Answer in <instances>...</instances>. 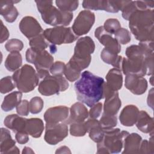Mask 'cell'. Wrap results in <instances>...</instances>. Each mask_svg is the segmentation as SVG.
I'll return each mask as SVG.
<instances>
[{
    "label": "cell",
    "instance_id": "1",
    "mask_svg": "<svg viewBox=\"0 0 154 154\" xmlns=\"http://www.w3.org/2000/svg\"><path fill=\"white\" fill-rule=\"evenodd\" d=\"M125 54L126 58L123 57L121 64V69L125 75H153V53L146 54L138 45H133L126 48Z\"/></svg>",
    "mask_w": 154,
    "mask_h": 154
},
{
    "label": "cell",
    "instance_id": "2",
    "mask_svg": "<svg viewBox=\"0 0 154 154\" xmlns=\"http://www.w3.org/2000/svg\"><path fill=\"white\" fill-rule=\"evenodd\" d=\"M104 84L102 78L87 70L83 72L80 79L75 83L77 99L91 108L103 99Z\"/></svg>",
    "mask_w": 154,
    "mask_h": 154
},
{
    "label": "cell",
    "instance_id": "3",
    "mask_svg": "<svg viewBox=\"0 0 154 154\" xmlns=\"http://www.w3.org/2000/svg\"><path fill=\"white\" fill-rule=\"evenodd\" d=\"M128 20L129 27L137 40L153 41V9L139 8L131 15Z\"/></svg>",
    "mask_w": 154,
    "mask_h": 154
},
{
    "label": "cell",
    "instance_id": "4",
    "mask_svg": "<svg viewBox=\"0 0 154 154\" xmlns=\"http://www.w3.org/2000/svg\"><path fill=\"white\" fill-rule=\"evenodd\" d=\"M35 2L43 20L48 25L66 26L69 25L73 19V13L58 9L53 5L52 1H35Z\"/></svg>",
    "mask_w": 154,
    "mask_h": 154
},
{
    "label": "cell",
    "instance_id": "5",
    "mask_svg": "<svg viewBox=\"0 0 154 154\" xmlns=\"http://www.w3.org/2000/svg\"><path fill=\"white\" fill-rule=\"evenodd\" d=\"M95 50L94 41L89 36L79 38L74 48V54L68 64L81 72L88 67L91 60V54Z\"/></svg>",
    "mask_w": 154,
    "mask_h": 154
},
{
    "label": "cell",
    "instance_id": "6",
    "mask_svg": "<svg viewBox=\"0 0 154 154\" xmlns=\"http://www.w3.org/2000/svg\"><path fill=\"white\" fill-rule=\"evenodd\" d=\"M129 133L120 131L119 128H111L104 130L101 141L97 143V153H118L123 147L125 137Z\"/></svg>",
    "mask_w": 154,
    "mask_h": 154
},
{
    "label": "cell",
    "instance_id": "7",
    "mask_svg": "<svg viewBox=\"0 0 154 154\" xmlns=\"http://www.w3.org/2000/svg\"><path fill=\"white\" fill-rule=\"evenodd\" d=\"M13 79L17 88L22 93L32 91L38 84L40 78L32 66L25 64L14 72Z\"/></svg>",
    "mask_w": 154,
    "mask_h": 154
},
{
    "label": "cell",
    "instance_id": "8",
    "mask_svg": "<svg viewBox=\"0 0 154 154\" xmlns=\"http://www.w3.org/2000/svg\"><path fill=\"white\" fill-rule=\"evenodd\" d=\"M43 35L50 43L54 45L71 43L78 37L71 28L63 26L47 28L43 31Z\"/></svg>",
    "mask_w": 154,
    "mask_h": 154
},
{
    "label": "cell",
    "instance_id": "9",
    "mask_svg": "<svg viewBox=\"0 0 154 154\" xmlns=\"http://www.w3.org/2000/svg\"><path fill=\"white\" fill-rule=\"evenodd\" d=\"M69 87V83L63 75H48L39 82L38 90L43 96H51L64 91Z\"/></svg>",
    "mask_w": 154,
    "mask_h": 154
},
{
    "label": "cell",
    "instance_id": "10",
    "mask_svg": "<svg viewBox=\"0 0 154 154\" xmlns=\"http://www.w3.org/2000/svg\"><path fill=\"white\" fill-rule=\"evenodd\" d=\"M25 57L28 63L34 64L37 72L49 70L54 63V57L46 50L37 51L30 48L26 50Z\"/></svg>",
    "mask_w": 154,
    "mask_h": 154
},
{
    "label": "cell",
    "instance_id": "11",
    "mask_svg": "<svg viewBox=\"0 0 154 154\" xmlns=\"http://www.w3.org/2000/svg\"><path fill=\"white\" fill-rule=\"evenodd\" d=\"M95 22L94 13L90 10H84L79 12L72 25L73 32L78 37L87 34Z\"/></svg>",
    "mask_w": 154,
    "mask_h": 154
},
{
    "label": "cell",
    "instance_id": "12",
    "mask_svg": "<svg viewBox=\"0 0 154 154\" xmlns=\"http://www.w3.org/2000/svg\"><path fill=\"white\" fill-rule=\"evenodd\" d=\"M44 139L50 145H56L68 135V126L64 122L55 125H46Z\"/></svg>",
    "mask_w": 154,
    "mask_h": 154
},
{
    "label": "cell",
    "instance_id": "13",
    "mask_svg": "<svg viewBox=\"0 0 154 154\" xmlns=\"http://www.w3.org/2000/svg\"><path fill=\"white\" fill-rule=\"evenodd\" d=\"M124 1H84L82 7L87 10H104L109 13H117L122 10Z\"/></svg>",
    "mask_w": 154,
    "mask_h": 154
},
{
    "label": "cell",
    "instance_id": "14",
    "mask_svg": "<svg viewBox=\"0 0 154 154\" xmlns=\"http://www.w3.org/2000/svg\"><path fill=\"white\" fill-rule=\"evenodd\" d=\"M21 32L28 39H31L43 33V29L38 22L32 16L23 17L19 25Z\"/></svg>",
    "mask_w": 154,
    "mask_h": 154
},
{
    "label": "cell",
    "instance_id": "15",
    "mask_svg": "<svg viewBox=\"0 0 154 154\" xmlns=\"http://www.w3.org/2000/svg\"><path fill=\"white\" fill-rule=\"evenodd\" d=\"M69 115V108L66 106H57L48 109L44 114L46 125H51L64 122Z\"/></svg>",
    "mask_w": 154,
    "mask_h": 154
},
{
    "label": "cell",
    "instance_id": "16",
    "mask_svg": "<svg viewBox=\"0 0 154 154\" xmlns=\"http://www.w3.org/2000/svg\"><path fill=\"white\" fill-rule=\"evenodd\" d=\"M94 36L105 48L117 54L121 52L120 44L112 36V34L105 31L103 26H100L95 29Z\"/></svg>",
    "mask_w": 154,
    "mask_h": 154
},
{
    "label": "cell",
    "instance_id": "17",
    "mask_svg": "<svg viewBox=\"0 0 154 154\" xmlns=\"http://www.w3.org/2000/svg\"><path fill=\"white\" fill-rule=\"evenodd\" d=\"M125 87L132 93L141 95L144 93L147 88V81L143 77L136 75H127L125 82Z\"/></svg>",
    "mask_w": 154,
    "mask_h": 154
},
{
    "label": "cell",
    "instance_id": "18",
    "mask_svg": "<svg viewBox=\"0 0 154 154\" xmlns=\"http://www.w3.org/2000/svg\"><path fill=\"white\" fill-rule=\"evenodd\" d=\"M89 113L87 107L81 102L73 104L69 109V115L67 120L64 122L70 124L73 122H84L88 117Z\"/></svg>",
    "mask_w": 154,
    "mask_h": 154
},
{
    "label": "cell",
    "instance_id": "19",
    "mask_svg": "<svg viewBox=\"0 0 154 154\" xmlns=\"http://www.w3.org/2000/svg\"><path fill=\"white\" fill-rule=\"evenodd\" d=\"M16 141L10 135V131L4 128H1L0 152L1 153H19L20 151L15 145Z\"/></svg>",
    "mask_w": 154,
    "mask_h": 154
},
{
    "label": "cell",
    "instance_id": "20",
    "mask_svg": "<svg viewBox=\"0 0 154 154\" xmlns=\"http://www.w3.org/2000/svg\"><path fill=\"white\" fill-rule=\"evenodd\" d=\"M19 2L20 1H0V14L7 22L12 23L17 19L19 12L14 4Z\"/></svg>",
    "mask_w": 154,
    "mask_h": 154
},
{
    "label": "cell",
    "instance_id": "21",
    "mask_svg": "<svg viewBox=\"0 0 154 154\" xmlns=\"http://www.w3.org/2000/svg\"><path fill=\"white\" fill-rule=\"evenodd\" d=\"M138 108L134 105H128L122 110L119 120L120 123L125 126H132L137 121L139 113Z\"/></svg>",
    "mask_w": 154,
    "mask_h": 154
},
{
    "label": "cell",
    "instance_id": "22",
    "mask_svg": "<svg viewBox=\"0 0 154 154\" xmlns=\"http://www.w3.org/2000/svg\"><path fill=\"white\" fill-rule=\"evenodd\" d=\"M137 128L142 132L153 135V119L145 111H139L136 121Z\"/></svg>",
    "mask_w": 154,
    "mask_h": 154
},
{
    "label": "cell",
    "instance_id": "23",
    "mask_svg": "<svg viewBox=\"0 0 154 154\" xmlns=\"http://www.w3.org/2000/svg\"><path fill=\"white\" fill-rule=\"evenodd\" d=\"M85 125L90 138L97 143L101 141L103 137L104 130L102 129L99 121L96 119L90 118L85 122Z\"/></svg>",
    "mask_w": 154,
    "mask_h": 154
},
{
    "label": "cell",
    "instance_id": "24",
    "mask_svg": "<svg viewBox=\"0 0 154 154\" xmlns=\"http://www.w3.org/2000/svg\"><path fill=\"white\" fill-rule=\"evenodd\" d=\"M27 119L19 116V114H10L7 116L4 121V125L13 131L15 134L19 132H25Z\"/></svg>",
    "mask_w": 154,
    "mask_h": 154
},
{
    "label": "cell",
    "instance_id": "25",
    "mask_svg": "<svg viewBox=\"0 0 154 154\" xmlns=\"http://www.w3.org/2000/svg\"><path fill=\"white\" fill-rule=\"evenodd\" d=\"M141 141L142 138L138 134H129L125 138L122 153H138Z\"/></svg>",
    "mask_w": 154,
    "mask_h": 154
},
{
    "label": "cell",
    "instance_id": "26",
    "mask_svg": "<svg viewBox=\"0 0 154 154\" xmlns=\"http://www.w3.org/2000/svg\"><path fill=\"white\" fill-rule=\"evenodd\" d=\"M105 100L103 106V113L116 116L122 106V101L119 96L117 91L109 96L105 98Z\"/></svg>",
    "mask_w": 154,
    "mask_h": 154
},
{
    "label": "cell",
    "instance_id": "27",
    "mask_svg": "<svg viewBox=\"0 0 154 154\" xmlns=\"http://www.w3.org/2000/svg\"><path fill=\"white\" fill-rule=\"evenodd\" d=\"M106 84L112 90L118 91L123 85V76L120 69L113 68L109 70L106 75Z\"/></svg>",
    "mask_w": 154,
    "mask_h": 154
},
{
    "label": "cell",
    "instance_id": "28",
    "mask_svg": "<svg viewBox=\"0 0 154 154\" xmlns=\"http://www.w3.org/2000/svg\"><path fill=\"white\" fill-rule=\"evenodd\" d=\"M44 130V123L39 118H31L26 120L25 132L34 138L41 137Z\"/></svg>",
    "mask_w": 154,
    "mask_h": 154
},
{
    "label": "cell",
    "instance_id": "29",
    "mask_svg": "<svg viewBox=\"0 0 154 154\" xmlns=\"http://www.w3.org/2000/svg\"><path fill=\"white\" fill-rule=\"evenodd\" d=\"M29 46L31 48L37 51H45L48 47L49 48L50 52L54 54L57 51V47L55 45L50 43L44 37L43 33L30 39Z\"/></svg>",
    "mask_w": 154,
    "mask_h": 154
},
{
    "label": "cell",
    "instance_id": "30",
    "mask_svg": "<svg viewBox=\"0 0 154 154\" xmlns=\"http://www.w3.org/2000/svg\"><path fill=\"white\" fill-rule=\"evenodd\" d=\"M100 58L105 63L112 66L114 68L121 69L123 57L104 48L101 51Z\"/></svg>",
    "mask_w": 154,
    "mask_h": 154
},
{
    "label": "cell",
    "instance_id": "31",
    "mask_svg": "<svg viewBox=\"0 0 154 154\" xmlns=\"http://www.w3.org/2000/svg\"><path fill=\"white\" fill-rule=\"evenodd\" d=\"M22 93L21 91H13L5 96L1 104V108L5 112L12 110L21 101Z\"/></svg>",
    "mask_w": 154,
    "mask_h": 154
},
{
    "label": "cell",
    "instance_id": "32",
    "mask_svg": "<svg viewBox=\"0 0 154 154\" xmlns=\"http://www.w3.org/2000/svg\"><path fill=\"white\" fill-rule=\"evenodd\" d=\"M22 58L19 52H10L5 61V67L10 72H15L22 66Z\"/></svg>",
    "mask_w": 154,
    "mask_h": 154
},
{
    "label": "cell",
    "instance_id": "33",
    "mask_svg": "<svg viewBox=\"0 0 154 154\" xmlns=\"http://www.w3.org/2000/svg\"><path fill=\"white\" fill-rule=\"evenodd\" d=\"M99 123L103 130L114 128L117 124V119L116 116L105 114L103 112Z\"/></svg>",
    "mask_w": 154,
    "mask_h": 154
},
{
    "label": "cell",
    "instance_id": "34",
    "mask_svg": "<svg viewBox=\"0 0 154 154\" xmlns=\"http://www.w3.org/2000/svg\"><path fill=\"white\" fill-rule=\"evenodd\" d=\"M56 5L58 9L67 12H72L76 10L79 5L78 1H69V0H57Z\"/></svg>",
    "mask_w": 154,
    "mask_h": 154
},
{
    "label": "cell",
    "instance_id": "35",
    "mask_svg": "<svg viewBox=\"0 0 154 154\" xmlns=\"http://www.w3.org/2000/svg\"><path fill=\"white\" fill-rule=\"evenodd\" d=\"M70 134L74 137H82L87 133L85 122H73L70 124Z\"/></svg>",
    "mask_w": 154,
    "mask_h": 154
},
{
    "label": "cell",
    "instance_id": "36",
    "mask_svg": "<svg viewBox=\"0 0 154 154\" xmlns=\"http://www.w3.org/2000/svg\"><path fill=\"white\" fill-rule=\"evenodd\" d=\"M16 87V84L12 76L4 77L0 81V91L2 94L12 91Z\"/></svg>",
    "mask_w": 154,
    "mask_h": 154
},
{
    "label": "cell",
    "instance_id": "37",
    "mask_svg": "<svg viewBox=\"0 0 154 154\" xmlns=\"http://www.w3.org/2000/svg\"><path fill=\"white\" fill-rule=\"evenodd\" d=\"M115 38L120 44L126 45L130 42L131 35L130 32L126 28H121L114 33Z\"/></svg>",
    "mask_w": 154,
    "mask_h": 154
},
{
    "label": "cell",
    "instance_id": "38",
    "mask_svg": "<svg viewBox=\"0 0 154 154\" xmlns=\"http://www.w3.org/2000/svg\"><path fill=\"white\" fill-rule=\"evenodd\" d=\"M43 105L44 102L41 97L38 96L34 97L29 101V111L33 114H38L42 110Z\"/></svg>",
    "mask_w": 154,
    "mask_h": 154
},
{
    "label": "cell",
    "instance_id": "39",
    "mask_svg": "<svg viewBox=\"0 0 154 154\" xmlns=\"http://www.w3.org/2000/svg\"><path fill=\"white\" fill-rule=\"evenodd\" d=\"M103 26L106 31L112 35L121 28V24L117 19L111 18L107 19Z\"/></svg>",
    "mask_w": 154,
    "mask_h": 154
},
{
    "label": "cell",
    "instance_id": "40",
    "mask_svg": "<svg viewBox=\"0 0 154 154\" xmlns=\"http://www.w3.org/2000/svg\"><path fill=\"white\" fill-rule=\"evenodd\" d=\"M23 48V42L17 38H11L9 40L5 45V49L10 52H19L22 50Z\"/></svg>",
    "mask_w": 154,
    "mask_h": 154
},
{
    "label": "cell",
    "instance_id": "41",
    "mask_svg": "<svg viewBox=\"0 0 154 154\" xmlns=\"http://www.w3.org/2000/svg\"><path fill=\"white\" fill-rule=\"evenodd\" d=\"M154 153V142L153 135H151L149 141L142 140L139 148L138 153Z\"/></svg>",
    "mask_w": 154,
    "mask_h": 154
},
{
    "label": "cell",
    "instance_id": "42",
    "mask_svg": "<svg viewBox=\"0 0 154 154\" xmlns=\"http://www.w3.org/2000/svg\"><path fill=\"white\" fill-rule=\"evenodd\" d=\"M64 75H65V77L67 79V80L70 82H73L79 79L81 74L80 71L73 67L69 64L67 63L66 65Z\"/></svg>",
    "mask_w": 154,
    "mask_h": 154
},
{
    "label": "cell",
    "instance_id": "43",
    "mask_svg": "<svg viewBox=\"0 0 154 154\" xmlns=\"http://www.w3.org/2000/svg\"><path fill=\"white\" fill-rule=\"evenodd\" d=\"M66 65V64H65L64 62L60 61H55L49 69V72L54 76L63 75L65 71Z\"/></svg>",
    "mask_w": 154,
    "mask_h": 154
},
{
    "label": "cell",
    "instance_id": "44",
    "mask_svg": "<svg viewBox=\"0 0 154 154\" xmlns=\"http://www.w3.org/2000/svg\"><path fill=\"white\" fill-rule=\"evenodd\" d=\"M16 112L19 116H27L29 114V102L24 99L21 100L19 104L16 106Z\"/></svg>",
    "mask_w": 154,
    "mask_h": 154
},
{
    "label": "cell",
    "instance_id": "45",
    "mask_svg": "<svg viewBox=\"0 0 154 154\" xmlns=\"http://www.w3.org/2000/svg\"><path fill=\"white\" fill-rule=\"evenodd\" d=\"M103 108V105L101 102H97L93 105L89 111V116L90 118L97 119L101 114Z\"/></svg>",
    "mask_w": 154,
    "mask_h": 154
},
{
    "label": "cell",
    "instance_id": "46",
    "mask_svg": "<svg viewBox=\"0 0 154 154\" xmlns=\"http://www.w3.org/2000/svg\"><path fill=\"white\" fill-rule=\"evenodd\" d=\"M15 138L16 141L20 144H24L29 141L28 134L25 132H19L16 133Z\"/></svg>",
    "mask_w": 154,
    "mask_h": 154
},
{
    "label": "cell",
    "instance_id": "47",
    "mask_svg": "<svg viewBox=\"0 0 154 154\" xmlns=\"http://www.w3.org/2000/svg\"><path fill=\"white\" fill-rule=\"evenodd\" d=\"M9 37V32L7 28L4 25L2 20H1V38L0 43H2L6 41Z\"/></svg>",
    "mask_w": 154,
    "mask_h": 154
},
{
    "label": "cell",
    "instance_id": "48",
    "mask_svg": "<svg viewBox=\"0 0 154 154\" xmlns=\"http://www.w3.org/2000/svg\"><path fill=\"white\" fill-rule=\"evenodd\" d=\"M147 104L149 106H150L152 109H153V88H151L149 92L147 100Z\"/></svg>",
    "mask_w": 154,
    "mask_h": 154
},
{
    "label": "cell",
    "instance_id": "49",
    "mask_svg": "<svg viewBox=\"0 0 154 154\" xmlns=\"http://www.w3.org/2000/svg\"><path fill=\"white\" fill-rule=\"evenodd\" d=\"M70 153L71 152L69 149V147H67V146H61L58 149H57V150L55 152V153Z\"/></svg>",
    "mask_w": 154,
    "mask_h": 154
},
{
    "label": "cell",
    "instance_id": "50",
    "mask_svg": "<svg viewBox=\"0 0 154 154\" xmlns=\"http://www.w3.org/2000/svg\"><path fill=\"white\" fill-rule=\"evenodd\" d=\"M23 154H25V153H34V152L30 148V147H25L23 149V150H22V152Z\"/></svg>",
    "mask_w": 154,
    "mask_h": 154
}]
</instances>
